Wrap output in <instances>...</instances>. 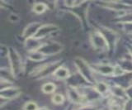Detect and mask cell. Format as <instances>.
<instances>
[{"label":"cell","mask_w":132,"mask_h":110,"mask_svg":"<svg viewBox=\"0 0 132 110\" xmlns=\"http://www.w3.org/2000/svg\"><path fill=\"white\" fill-rule=\"evenodd\" d=\"M54 89H55V85L52 84H45L44 87V91L46 93H51Z\"/></svg>","instance_id":"1"},{"label":"cell","mask_w":132,"mask_h":110,"mask_svg":"<svg viewBox=\"0 0 132 110\" xmlns=\"http://www.w3.org/2000/svg\"><path fill=\"white\" fill-rule=\"evenodd\" d=\"M62 101H63V98H62V96L60 95H55V98H54V102H55V103L60 104V103H61Z\"/></svg>","instance_id":"2"}]
</instances>
